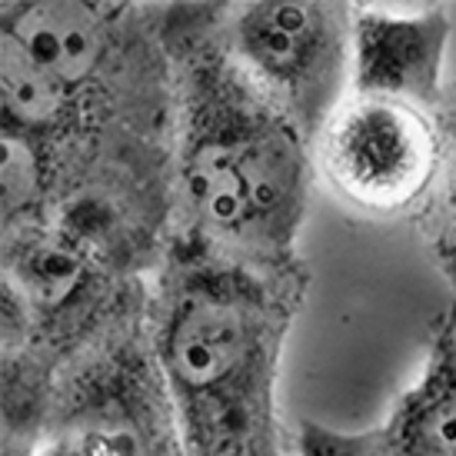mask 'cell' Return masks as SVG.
I'll return each mask as SVG.
<instances>
[{"instance_id":"cell-6","label":"cell","mask_w":456,"mask_h":456,"mask_svg":"<svg viewBox=\"0 0 456 456\" xmlns=\"http://www.w3.org/2000/svg\"><path fill=\"white\" fill-rule=\"evenodd\" d=\"M380 427L400 456H456V304L433 327L419 377Z\"/></svg>"},{"instance_id":"cell-9","label":"cell","mask_w":456,"mask_h":456,"mask_svg":"<svg viewBox=\"0 0 456 456\" xmlns=\"http://www.w3.org/2000/svg\"><path fill=\"white\" fill-rule=\"evenodd\" d=\"M24 456H134L124 446L103 440L87 430H44L40 440Z\"/></svg>"},{"instance_id":"cell-5","label":"cell","mask_w":456,"mask_h":456,"mask_svg":"<svg viewBox=\"0 0 456 456\" xmlns=\"http://www.w3.org/2000/svg\"><path fill=\"white\" fill-rule=\"evenodd\" d=\"M450 11L440 4L417 11H393L354 4V90L440 107L446 97V47Z\"/></svg>"},{"instance_id":"cell-8","label":"cell","mask_w":456,"mask_h":456,"mask_svg":"<svg viewBox=\"0 0 456 456\" xmlns=\"http://www.w3.org/2000/svg\"><path fill=\"white\" fill-rule=\"evenodd\" d=\"M297 456H400L383 427L337 430L327 423L304 419L297 427Z\"/></svg>"},{"instance_id":"cell-3","label":"cell","mask_w":456,"mask_h":456,"mask_svg":"<svg viewBox=\"0 0 456 456\" xmlns=\"http://www.w3.org/2000/svg\"><path fill=\"white\" fill-rule=\"evenodd\" d=\"M216 34L243 80L314 147L354 90V4H220Z\"/></svg>"},{"instance_id":"cell-4","label":"cell","mask_w":456,"mask_h":456,"mask_svg":"<svg viewBox=\"0 0 456 456\" xmlns=\"http://www.w3.org/2000/svg\"><path fill=\"white\" fill-rule=\"evenodd\" d=\"M444 164L440 107L350 94L314 140L317 180L350 210L377 220L417 216Z\"/></svg>"},{"instance_id":"cell-7","label":"cell","mask_w":456,"mask_h":456,"mask_svg":"<svg viewBox=\"0 0 456 456\" xmlns=\"http://www.w3.org/2000/svg\"><path fill=\"white\" fill-rule=\"evenodd\" d=\"M440 130H444V164L430 200L417 214V227L444 280L450 283L456 304V84L446 87V97L440 103Z\"/></svg>"},{"instance_id":"cell-2","label":"cell","mask_w":456,"mask_h":456,"mask_svg":"<svg viewBox=\"0 0 456 456\" xmlns=\"http://www.w3.org/2000/svg\"><path fill=\"white\" fill-rule=\"evenodd\" d=\"M310 270L264 273L170 243L151 280L147 340L187 456H287L280 360Z\"/></svg>"},{"instance_id":"cell-1","label":"cell","mask_w":456,"mask_h":456,"mask_svg":"<svg viewBox=\"0 0 456 456\" xmlns=\"http://www.w3.org/2000/svg\"><path fill=\"white\" fill-rule=\"evenodd\" d=\"M220 4H167L174 61V243L210 260L290 273L317 180L314 147L230 64Z\"/></svg>"}]
</instances>
